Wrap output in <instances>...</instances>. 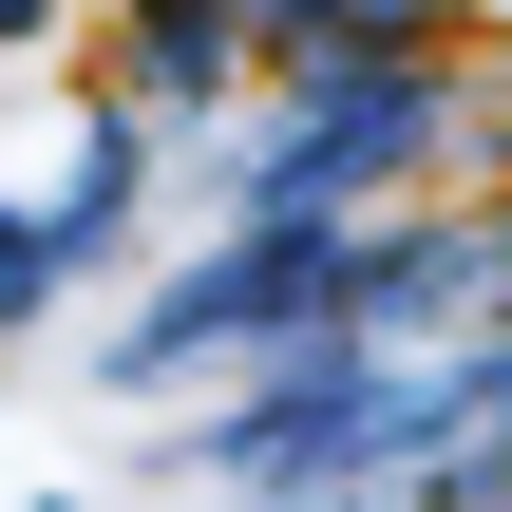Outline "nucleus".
<instances>
[{
  "label": "nucleus",
  "instance_id": "obj_1",
  "mask_svg": "<svg viewBox=\"0 0 512 512\" xmlns=\"http://www.w3.org/2000/svg\"><path fill=\"white\" fill-rule=\"evenodd\" d=\"M266 57V0H114V76H133V114H190V95H228Z\"/></svg>",
  "mask_w": 512,
  "mask_h": 512
}]
</instances>
